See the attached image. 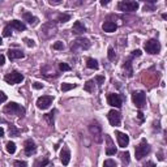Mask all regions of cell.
Listing matches in <instances>:
<instances>
[{"label":"cell","instance_id":"f6af8a7d","mask_svg":"<svg viewBox=\"0 0 167 167\" xmlns=\"http://www.w3.org/2000/svg\"><path fill=\"white\" fill-rule=\"evenodd\" d=\"M4 63H5V56H4V55L0 54V67L4 65Z\"/></svg>","mask_w":167,"mask_h":167},{"label":"cell","instance_id":"6da1fadb","mask_svg":"<svg viewBox=\"0 0 167 167\" xmlns=\"http://www.w3.org/2000/svg\"><path fill=\"white\" fill-rule=\"evenodd\" d=\"M89 132L93 136V140L97 144H101L103 141V131H102V125L99 124V121L93 120L89 124Z\"/></svg>","mask_w":167,"mask_h":167},{"label":"cell","instance_id":"83f0119b","mask_svg":"<svg viewBox=\"0 0 167 167\" xmlns=\"http://www.w3.org/2000/svg\"><path fill=\"white\" fill-rule=\"evenodd\" d=\"M5 149H7V152H8L9 154H14V153H16V144H14L13 141H9V142L7 144V146H5Z\"/></svg>","mask_w":167,"mask_h":167},{"label":"cell","instance_id":"5bb4252c","mask_svg":"<svg viewBox=\"0 0 167 167\" xmlns=\"http://www.w3.org/2000/svg\"><path fill=\"white\" fill-rule=\"evenodd\" d=\"M24 150H25V154L27 157H30V155L35 154L37 152V146H35V142L31 140V138H27V140L24 142Z\"/></svg>","mask_w":167,"mask_h":167},{"label":"cell","instance_id":"8992f818","mask_svg":"<svg viewBox=\"0 0 167 167\" xmlns=\"http://www.w3.org/2000/svg\"><path fill=\"white\" fill-rule=\"evenodd\" d=\"M140 7V4L137 2H132V0H123V2H119L118 3V9L120 12H136Z\"/></svg>","mask_w":167,"mask_h":167},{"label":"cell","instance_id":"681fc988","mask_svg":"<svg viewBox=\"0 0 167 167\" xmlns=\"http://www.w3.org/2000/svg\"><path fill=\"white\" fill-rule=\"evenodd\" d=\"M110 2L108 0H101V5H107Z\"/></svg>","mask_w":167,"mask_h":167},{"label":"cell","instance_id":"484cf974","mask_svg":"<svg viewBox=\"0 0 167 167\" xmlns=\"http://www.w3.org/2000/svg\"><path fill=\"white\" fill-rule=\"evenodd\" d=\"M56 112V110H52V112H48L44 115V120L48 123V125H54V114Z\"/></svg>","mask_w":167,"mask_h":167},{"label":"cell","instance_id":"7c38bea8","mask_svg":"<svg viewBox=\"0 0 167 167\" xmlns=\"http://www.w3.org/2000/svg\"><path fill=\"white\" fill-rule=\"evenodd\" d=\"M107 119L112 127H118V125H120V121H121V114L116 110H111L107 114Z\"/></svg>","mask_w":167,"mask_h":167},{"label":"cell","instance_id":"5b68a950","mask_svg":"<svg viewBox=\"0 0 167 167\" xmlns=\"http://www.w3.org/2000/svg\"><path fill=\"white\" fill-rule=\"evenodd\" d=\"M132 102L138 110H142L146 106V94L142 90H137L132 93Z\"/></svg>","mask_w":167,"mask_h":167},{"label":"cell","instance_id":"816d5d0a","mask_svg":"<svg viewBox=\"0 0 167 167\" xmlns=\"http://www.w3.org/2000/svg\"><path fill=\"white\" fill-rule=\"evenodd\" d=\"M162 18H163V20H166V18H167V14H166V13H163V14H162Z\"/></svg>","mask_w":167,"mask_h":167},{"label":"cell","instance_id":"7402d4cb","mask_svg":"<svg viewBox=\"0 0 167 167\" xmlns=\"http://www.w3.org/2000/svg\"><path fill=\"white\" fill-rule=\"evenodd\" d=\"M104 136H106V140H107V142H108V146H107V149H106V154L107 155H115L116 154V148L114 145L112 140H111L110 136H107V135H104Z\"/></svg>","mask_w":167,"mask_h":167},{"label":"cell","instance_id":"30bf717a","mask_svg":"<svg viewBox=\"0 0 167 167\" xmlns=\"http://www.w3.org/2000/svg\"><path fill=\"white\" fill-rule=\"evenodd\" d=\"M107 103L111 107L115 108H120L123 106V98H121L120 94H115V93H110L107 96Z\"/></svg>","mask_w":167,"mask_h":167},{"label":"cell","instance_id":"4fadbf2b","mask_svg":"<svg viewBox=\"0 0 167 167\" xmlns=\"http://www.w3.org/2000/svg\"><path fill=\"white\" fill-rule=\"evenodd\" d=\"M115 136H116V140H118V144H119L120 148L128 146V144H129V136H128L127 133L115 131Z\"/></svg>","mask_w":167,"mask_h":167},{"label":"cell","instance_id":"f546056e","mask_svg":"<svg viewBox=\"0 0 167 167\" xmlns=\"http://www.w3.org/2000/svg\"><path fill=\"white\" fill-rule=\"evenodd\" d=\"M50 163V159L46 157V158H43V161H38V162H35V167H46L47 165Z\"/></svg>","mask_w":167,"mask_h":167},{"label":"cell","instance_id":"836d02e7","mask_svg":"<svg viewBox=\"0 0 167 167\" xmlns=\"http://www.w3.org/2000/svg\"><path fill=\"white\" fill-rule=\"evenodd\" d=\"M59 69L62 72H68V71H71V67L67 63H59Z\"/></svg>","mask_w":167,"mask_h":167},{"label":"cell","instance_id":"ac0fdd59","mask_svg":"<svg viewBox=\"0 0 167 167\" xmlns=\"http://www.w3.org/2000/svg\"><path fill=\"white\" fill-rule=\"evenodd\" d=\"M8 58L9 60H16V59H22L25 58V54L21 50H8Z\"/></svg>","mask_w":167,"mask_h":167},{"label":"cell","instance_id":"9c48e42d","mask_svg":"<svg viewBox=\"0 0 167 167\" xmlns=\"http://www.w3.org/2000/svg\"><path fill=\"white\" fill-rule=\"evenodd\" d=\"M4 81L10 84V85H16V84H20L21 81H24V75L17 71H12L4 76Z\"/></svg>","mask_w":167,"mask_h":167},{"label":"cell","instance_id":"f907efd6","mask_svg":"<svg viewBox=\"0 0 167 167\" xmlns=\"http://www.w3.org/2000/svg\"><path fill=\"white\" fill-rule=\"evenodd\" d=\"M3 136H4V129L0 127V137H3Z\"/></svg>","mask_w":167,"mask_h":167},{"label":"cell","instance_id":"4316f807","mask_svg":"<svg viewBox=\"0 0 167 167\" xmlns=\"http://www.w3.org/2000/svg\"><path fill=\"white\" fill-rule=\"evenodd\" d=\"M77 85L76 84H68V82H64L62 84V92H69L72 89H75Z\"/></svg>","mask_w":167,"mask_h":167},{"label":"cell","instance_id":"d590c367","mask_svg":"<svg viewBox=\"0 0 167 167\" xmlns=\"http://www.w3.org/2000/svg\"><path fill=\"white\" fill-rule=\"evenodd\" d=\"M13 166L14 167H27V163L25 162V161H14Z\"/></svg>","mask_w":167,"mask_h":167},{"label":"cell","instance_id":"d6a6232c","mask_svg":"<svg viewBox=\"0 0 167 167\" xmlns=\"http://www.w3.org/2000/svg\"><path fill=\"white\" fill-rule=\"evenodd\" d=\"M103 167H116V162L114 159H106L103 162Z\"/></svg>","mask_w":167,"mask_h":167},{"label":"cell","instance_id":"e0dca14e","mask_svg":"<svg viewBox=\"0 0 167 167\" xmlns=\"http://www.w3.org/2000/svg\"><path fill=\"white\" fill-rule=\"evenodd\" d=\"M85 31H86V27L81 21H76L73 26H72V33H73V34L79 35V34H84Z\"/></svg>","mask_w":167,"mask_h":167},{"label":"cell","instance_id":"e575fe53","mask_svg":"<svg viewBox=\"0 0 167 167\" xmlns=\"http://www.w3.org/2000/svg\"><path fill=\"white\" fill-rule=\"evenodd\" d=\"M9 135H10V136H13V137H16V136L18 135V129H16L14 125H12V124L9 125Z\"/></svg>","mask_w":167,"mask_h":167},{"label":"cell","instance_id":"8d00e7d4","mask_svg":"<svg viewBox=\"0 0 167 167\" xmlns=\"http://www.w3.org/2000/svg\"><path fill=\"white\" fill-rule=\"evenodd\" d=\"M94 82H97L99 86L103 85L104 84V77L103 76H96V79H94Z\"/></svg>","mask_w":167,"mask_h":167},{"label":"cell","instance_id":"44dd1931","mask_svg":"<svg viewBox=\"0 0 167 167\" xmlns=\"http://www.w3.org/2000/svg\"><path fill=\"white\" fill-rule=\"evenodd\" d=\"M8 25H9L10 27H13V29L18 30V31H25V30H26V25H25L22 21H18V20H12Z\"/></svg>","mask_w":167,"mask_h":167},{"label":"cell","instance_id":"cb8c5ba5","mask_svg":"<svg viewBox=\"0 0 167 167\" xmlns=\"http://www.w3.org/2000/svg\"><path fill=\"white\" fill-rule=\"evenodd\" d=\"M86 67L88 68H90V69H98L99 68V64L96 59H93V58H88L86 59Z\"/></svg>","mask_w":167,"mask_h":167},{"label":"cell","instance_id":"f5cc1de1","mask_svg":"<svg viewBox=\"0 0 167 167\" xmlns=\"http://www.w3.org/2000/svg\"><path fill=\"white\" fill-rule=\"evenodd\" d=\"M2 44H3V39H2V38H0V46H2Z\"/></svg>","mask_w":167,"mask_h":167},{"label":"cell","instance_id":"ee69618b","mask_svg":"<svg viewBox=\"0 0 167 167\" xmlns=\"http://www.w3.org/2000/svg\"><path fill=\"white\" fill-rule=\"evenodd\" d=\"M144 167H157V166H155V163H154V162H152V161H149V162H146L145 165H144Z\"/></svg>","mask_w":167,"mask_h":167},{"label":"cell","instance_id":"7a4b0ae2","mask_svg":"<svg viewBox=\"0 0 167 167\" xmlns=\"http://www.w3.org/2000/svg\"><path fill=\"white\" fill-rule=\"evenodd\" d=\"M3 111H4L5 114H8V115H17V116H21V118L26 112V110L22 107L21 104L16 103V102H9L8 104H5Z\"/></svg>","mask_w":167,"mask_h":167},{"label":"cell","instance_id":"ba28073f","mask_svg":"<svg viewBox=\"0 0 167 167\" xmlns=\"http://www.w3.org/2000/svg\"><path fill=\"white\" fill-rule=\"evenodd\" d=\"M144 48L150 55H157L161 52V43L158 39H149L144 44Z\"/></svg>","mask_w":167,"mask_h":167},{"label":"cell","instance_id":"ffe728a7","mask_svg":"<svg viewBox=\"0 0 167 167\" xmlns=\"http://www.w3.org/2000/svg\"><path fill=\"white\" fill-rule=\"evenodd\" d=\"M102 29L106 33H114L116 29H118V25H116L114 21H106L102 24Z\"/></svg>","mask_w":167,"mask_h":167},{"label":"cell","instance_id":"f35d334b","mask_svg":"<svg viewBox=\"0 0 167 167\" xmlns=\"http://www.w3.org/2000/svg\"><path fill=\"white\" fill-rule=\"evenodd\" d=\"M24 42L26 43V46H27V47H34V46H35L34 41H33V39H29V38H25Z\"/></svg>","mask_w":167,"mask_h":167},{"label":"cell","instance_id":"603a6c76","mask_svg":"<svg viewBox=\"0 0 167 167\" xmlns=\"http://www.w3.org/2000/svg\"><path fill=\"white\" fill-rule=\"evenodd\" d=\"M84 90L88 93H94V90H96V82H94V80L86 81L85 85H84Z\"/></svg>","mask_w":167,"mask_h":167},{"label":"cell","instance_id":"60d3db41","mask_svg":"<svg viewBox=\"0 0 167 167\" xmlns=\"http://www.w3.org/2000/svg\"><path fill=\"white\" fill-rule=\"evenodd\" d=\"M141 50H135V51H132V54H131V56L132 58H137V56H141Z\"/></svg>","mask_w":167,"mask_h":167},{"label":"cell","instance_id":"4dcf8cb0","mask_svg":"<svg viewBox=\"0 0 167 167\" xmlns=\"http://www.w3.org/2000/svg\"><path fill=\"white\" fill-rule=\"evenodd\" d=\"M107 56H108V60H111V62H114V60H115L116 54H115V51H114L112 47H108V50H107Z\"/></svg>","mask_w":167,"mask_h":167},{"label":"cell","instance_id":"d6986e66","mask_svg":"<svg viewBox=\"0 0 167 167\" xmlns=\"http://www.w3.org/2000/svg\"><path fill=\"white\" fill-rule=\"evenodd\" d=\"M22 18H24L27 24H30L31 26H34V25H37L38 24V17H35V16H33L30 12H24L22 13Z\"/></svg>","mask_w":167,"mask_h":167},{"label":"cell","instance_id":"277c9868","mask_svg":"<svg viewBox=\"0 0 167 167\" xmlns=\"http://www.w3.org/2000/svg\"><path fill=\"white\" fill-rule=\"evenodd\" d=\"M149 153H150V145L148 144V141L145 140V138H142L141 142L135 148L136 159H137V161H141L144 157H146Z\"/></svg>","mask_w":167,"mask_h":167},{"label":"cell","instance_id":"8fae6325","mask_svg":"<svg viewBox=\"0 0 167 167\" xmlns=\"http://www.w3.org/2000/svg\"><path fill=\"white\" fill-rule=\"evenodd\" d=\"M54 97L52 96H42L37 99V107L39 110H47L52 104Z\"/></svg>","mask_w":167,"mask_h":167},{"label":"cell","instance_id":"9a60e30c","mask_svg":"<svg viewBox=\"0 0 167 167\" xmlns=\"http://www.w3.org/2000/svg\"><path fill=\"white\" fill-rule=\"evenodd\" d=\"M132 60H133V58L129 56V58H127V59L124 60V63H123V69H124V72L127 73V77H133Z\"/></svg>","mask_w":167,"mask_h":167},{"label":"cell","instance_id":"f1b7e54d","mask_svg":"<svg viewBox=\"0 0 167 167\" xmlns=\"http://www.w3.org/2000/svg\"><path fill=\"white\" fill-rule=\"evenodd\" d=\"M120 159H121V162H123V165H128L129 163V153L128 152H124V153H121L120 154Z\"/></svg>","mask_w":167,"mask_h":167},{"label":"cell","instance_id":"d4e9b609","mask_svg":"<svg viewBox=\"0 0 167 167\" xmlns=\"http://www.w3.org/2000/svg\"><path fill=\"white\" fill-rule=\"evenodd\" d=\"M69 20H71V14H68V13H59L56 16V21L62 22V24H64V22L69 21Z\"/></svg>","mask_w":167,"mask_h":167},{"label":"cell","instance_id":"1f68e13d","mask_svg":"<svg viewBox=\"0 0 167 167\" xmlns=\"http://www.w3.org/2000/svg\"><path fill=\"white\" fill-rule=\"evenodd\" d=\"M3 35H4V37H7V38L12 35V27H10L9 25H5L4 30H3Z\"/></svg>","mask_w":167,"mask_h":167},{"label":"cell","instance_id":"3957f363","mask_svg":"<svg viewBox=\"0 0 167 167\" xmlns=\"http://www.w3.org/2000/svg\"><path fill=\"white\" fill-rule=\"evenodd\" d=\"M92 46L90 41L88 39V38H77V39L72 43L71 46V52L73 54H77L80 51H85V50H89Z\"/></svg>","mask_w":167,"mask_h":167},{"label":"cell","instance_id":"c3c4849f","mask_svg":"<svg viewBox=\"0 0 167 167\" xmlns=\"http://www.w3.org/2000/svg\"><path fill=\"white\" fill-rule=\"evenodd\" d=\"M137 115H138V119H140V120L142 121V120H144V115H142L141 111H138V114H137Z\"/></svg>","mask_w":167,"mask_h":167},{"label":"cell","instance_id":"7dc6e473","mask_svg":"<svg viewBox=\"0 0 167 167\" xmlns=\"http://www.w3.org/2000/svg\"><path fill=\"white\" fill-rule=\"evenodd\" d=\"M48 3L51 4V5H58V4H60L62 2H60V0H55V2H52V0H51V2H48Z\"/></svg>","mask_w":167,"mask_h":167},{"label":"cell","instance_id":"bcb514c9","mask_svg":"<svg viewBox=\"0 0 167 167\" xmlns=\"http://www.w3.org/2000/svg\"><path fill=\"white\" fill-rule=\"evenodd\" d=\"M158 159H159V161H163V159H165L163 154H162V150H159V153H158Z\"/></svg>","mask_w":167,"mask_h":167},{"label":"cell","instance_id":"b9f144b4","mask_svg":"<svg viewBox=\"0 0 167 167\" xmlns=\"http://www.w3.org/2000/svg\"><path fill=\"white\" fill-rule=\"evenodd\" d=\"M33 88L37 89V90H39V89H43V84H41V82H34V84H33Z\"/></svg>","mask_w":167,"mask_h":167},{"label":"cell","instance_id":"74e56055","mask_svg":"<svg viewBox=\"0 0 167 167\" xmlns=\"http://www.w3.org/2000/svg\"><path fill=\"white\" fill-rule=\"evenodd\" d=\"M52 48L54 50H63L64 48V44H63V42H55L54 44H52Z\"/></svg>","mask_w":167,"mask_h":167},{"label":"cell","instance_id":"ab89813d","mask_svg":"<svg viewBox=\"0 0 167 167\" xmlns=\"http://www.w3.org/2000/svg\"><path fill=\"white\" fill-rule=\"evenodd\" d=\"M5 101H7V94L0 90V103H4Z\"/></svg>","mask_w":167,"mask_h":167},{"label":"cell","instance_id":"7bdbcfd3","mask_svg":"<svg viewBox=\"0 0 167 167\" xmlns=\"http://www.w3.org/2000/svg\"><path fill=\"white\" fill-rule=\"evenodd\" d=\"M155 7L154 5H149V4H145V7H144V10H154Z\"/></svg>","mask_w":167,"mask_h":167},{"label":"cell","instance_id":"52a82bcc","mask_svg":"<svg viewBox=\"0 0 167 167\" xmlns=\"http://www.w3.org/2000/svg\"><path fill=\"white\" fill-rule=\"evenodd\" d=\"M55 34H56V24H55V22L48 21L42 26L41 37L44 38V39H48V38L54 37Z\"/></svg>","mask_w":167,"mask_h":167},{"label":"cell","instance_id":"2e32d148","mask_svg":"<svg viewBox=\"0 0 167 167\" xmlns=\"http://www.w3.org/2000/svg\"><path fill=\"white\" fill-rule=\"evenodd\" d=\"M60 162L63 163V166H68L71 162V152L68 148H63L62 153H60Z\"/></svg>","mask_w":167,"mask_h":167}]
</instances>
